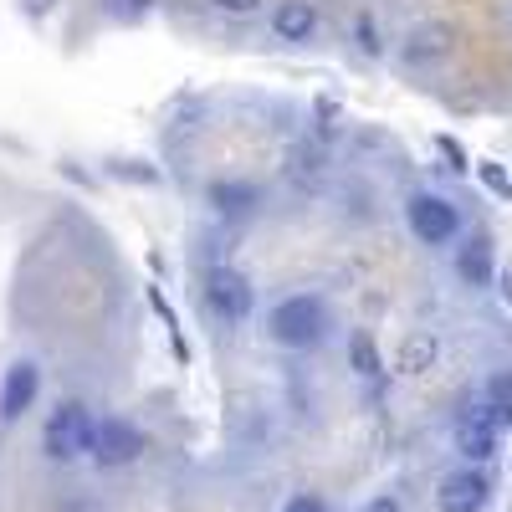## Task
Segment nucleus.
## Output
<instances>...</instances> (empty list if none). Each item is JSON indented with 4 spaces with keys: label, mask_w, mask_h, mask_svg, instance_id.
Masks as SVG:
<instances>
[{
    "label": "nucleus",
    "mask_w": 512,
    "mask_h": 512,
    "mask_svg": "<svg viewBox=\"0 0 512 512\" xmlns=\"http://www.w3.org/2000/svg\"><path fill=\"white\" fill-rule=\"evenodd\" d=\"M328 333V308L318 292H292L267 313V338L282 349H318Z\"/></svg>",
    "instance_id": "nucleus-1"
},
{
    "label": "nucleus",
    "mask_w": 512,
    "mask_h": 512,
    "mask_svg": "<svg viewBox=\"0 0 512 512\" xmlns=\"http://www.w3.org/2000/svg\"><path fill=\"white\" fill-rule=\"evenodd\" d=\"M93 436H98V415L82 400H62L41 425V451L52 461H82L93 456Z\"/></svg>",
    "instance_id": "nucleus-2"
},
{
    "label": "nucleus",
    "mask_w": 512,
    "mask_h": 512,
    "mask_svg": "<svg viewBox=\"0 0 512 512\" xmlns=\"http://www.w3.org/2000/svg\"><path fill=\"white\" fill-rule=\"evenodd\" d=\"M502 431H507V425H502V420L492 415V405L482 400V405H472V410H461V415H456V425H451V446H456V456H461L466 466H487V461L497 456Z\"/></svg>",
    "instance_id": "nucleus-3"
},
{
    "label": "nucleus",
    "mask_w": 512,
    "mask_h": 512,
    "mask_svg": "<svg viewBox=\"0 0 512 512\" xmlns=\"http://www.w3.org/2000/svg\"><path fill=\"white\" fill-rule=\"evenodd\" d=\"M149 451V436L139 431L134 420H123V415H108V420H98V436H93V461L98 466H134L139 456Z\"/></svg>",
    "instance_id": "nucleus-4"
},
{
    "label": "nucleus",
    "mask_w": 512,
    "mask_h": 512,
    "mask_svg": "<svg viewBox=\"0 0 512 512\" xmlns=\"http://www.w3.org/2000/svg\"><path fill=\"white\" fill-rule=\"evenodd\" d=\"M205 303H210V313L226 318V323H246L251 308H256V292H251V282L236 267H210L205 272Z\"/></svg>",
    "instance_id": "nucleus-5"
},
{
    "label": "nucleus",
    "mask_w": 512,
    "mask_h": 512,
    "mask_svg": "<svg viewBox=\"0 0 512 512\" xmlns=\"http://www.w3.org/2000/svg\"><path fill=\"white\" fill-rule=\"evenodd\" d=\"M405 221H410V231H415L425 246H446V241L461 231L456 205H451V200H441V195H431V190L410 195V205H405Z\"/></svg>",
    "instance_id": "nucleus-6"
},
{
    "label": "nucleus",
    "mask_w": 512,
    "mask_h": 512,
    "mask_svg": "<svg viewBox=\"0 0 512 512\" xmlns=\"http://www.w3.org/2000/svg\"><path fill=\"white\" fill-rule=\"evenodd\" d=\"M487 502H492V482H487L482 466H456V472H446L441 487H436L441 512H487Z\"/></svg>",
    "instance_id": "nucleus-7"
},
{
    "label": "nucleus",
    "mask_w": 512,
    "mask_h": 512,
    "mask_svg": "<svg viewBox=\"0 0 512 512\" xmlns=\"http://www.w3.org/2000/svg\"><path fill=\"white\" fill-rule=\"evenodd\" d=\"M36 395H41V369H36L31 359H16V364L6 369V379H0V420L16 425V420L36 405Z\"/></svg>",
    "instance_id": "nucleus-8"
},
{
    "label": "nucleus",
    "mask_w": 512,
    "mask_h": 512,
    "mask_svg": "<svg viewBox=\"0 0 512 512\" xmlns=\"http://www.w3.org/2000/svg\"><path fill=\"white\" fill-rule=\"evenodd\" d=\"M272 31H277V41H313L318 6L313 0H277L272 6Z\"/></svg>",
    "instance_id": "nucleus-9"
},
{
    "label": "nucleus",
    "mask_w": 512,
    "mask_h": 512,
    "mask_svg": "<svg viewBox=\"0 0 512 512\" xmlns=\"http://www.w3.org/2000/svg\"><path fill=\"white\" fill-rule=\"evenodd\" d=\"M436 354H441V344L431 333H410L405 344H400V359H395V369H405V374H425L436 364Z\"/></svg>",
    "instance_id": "nucleus-10"
},
{
    "label": "nucleus",
    "mask_w": 512,
    "mask_h": 512,
    "mask_svg": "<svg viewBox=\"0 0 512 512\" xmlns=\"http://www.w3.org/2000/svg\"><path fill=\"white\" fill-rule=\"evenodd\" d=\"M456 267H461V277H466V282L487 287V277H492V246H487L482 236H477V241H466V246H461V262H456Z\"/></svg>",
    "instance_id": "nucleus-11"
},
{
    "label": "nucleus",
    "mask_w": 512,
    "mask_h": 512,
    "mask_svg": "<svg viewBox=\"0 0 512 512\" xmlns=\"http://www.w3.org/2000/svg\"><path fill=\"white\" fill-rule=\"evenodd\" d=\"M349 359H354L359 379H369V384H379V379H384V359H379V349H374V338H369V333H354Z\"/></svg>",
    "instance_id": "nucleus-12"
},
{
    "label": "nucleus",
    "mask_w": 512,
    "mask_h": 512,
    "mask_svg": "<svg viewBox=\"0 0 512 512\" xmlns=\"http://www.w3.org/2000/svg\"><path fill=\"white\" fill-rule=\"evenodd\" d=\"M482 400L492 405V415H497L502 425H512V369H497V374L487 379V390H482Z\"/></svg>",
    "instance_id": "nucleus-13"
},
{
    "label": "nucleus",
    "mask_w": 512,
    "mask_h": 512,
    "mask_svg": "<svg viewBox=\"0 0 512 512\" xmlns=\"http://www.w3.org/2000/svg\"><path fill=\"white\" fill-rule=\"evenodd\" d=\"M210 205H216L221 216H241V210L256 205V190L251 185H210Z\"/></svg>",
    "instance_id": "nucleus-14"
},
{
    "label": "nucleus",
    "mask_w": 512,
    "mask_h": 512,
    "mask_svg": "<svg viewBox=\"0 0 512 512\" xmlns=\"http://www.w3.org/2000/svg\"><path fill=\"white\" fill-rule=\"evenodd\" d=\"M405 57H410V62L446 57V31H441V26H436V31H415V36H410V47H405Z\"/></svg>",
    "instance_id": "nucleus-15"
},
{
    "label": "nucleus",
    "mask_w": 512,
    "mask_h": 512,
    "mask_svg": "<svg viewBox=\"0 0 512 512\" xmlns=\"http://www.w3.org/2000/svg\"><path fill=\"white\" fill-rule=\"evenodd\" d=\"M282 512H328V502H323L318 492H292V497L282 502Z\"/></svg>",
    "instance_id": "nucleus-16"
},
{
    "label": "nucleus",
    "mask_w": 512,
    "mask_h": 512,
    "mask_svg": "<svg viewBox=\"0 0 512 512\" xmlns=\"http://www.w3.org/2000/svg\"><path fill=\"white\" fill-rule=\"evenodd\" d=\"M210 6L226 11V16H256V11L267 6V0H210Z\"/></svg>",
    "instance_id": "nucleus-17"
},
{
    "label": "nucleus",
    "mask_w": 512,
    "mask_h": 512,
    "mask_svg": "<svg viewBox=\"0 0 512 512\" xmlns=\"http://www.w3.org/2000/svg\"><path fill=\"white\" fill-rule=\"evenodd\" d=\"M359 512H405V502H400V492H374Z\"/></svg>",
    "instance_id": "nucleus-18"
},
{
    "label": "nucleus",
    "mask_w": 512,
    "mask_h": 512,
    "mask_svg": "<svg viewBox=\"0 0 512 512\" xmlns=\"http://www.w3.org/2000/svg\"><path fill=\"white\" fill-rule=\"evenodd\" d=\"M482 180H487V185H492L497 195H512V180L502 175V169H497V164H482Z\"/></svg>",
    "instance_id": "nucleus-19"
},
{
    "label": "nucleus",
    "mask_w": 512,
    "mask_h": 512,
    "mask_svg": "<svg viewBox=\"0 0 512 512\" xmlns=\"http://www.w3.org/2000/svg\"><path fill=\"white\" fill-rule=\"evenodd\" d=\"M502 297H507V303H512V267L502 272Z\"/></svg>",
    "instance_id": "nucleus-20"
},
{
    "label": "nucleus",
    "mask_w": 512,
    "mask_h": 512,
    "mask_svg": "<svg viewBox=\"0 0 512 512\" xmlns=\"http://www.w3.org/2000/svg\"><path fill=\"white\" fill-rule=\"evenodd\" d=\"M134 6H149V0H134Z\"/></svg>",
    "instance_id": "nucleus-21"
}]
</instances>
